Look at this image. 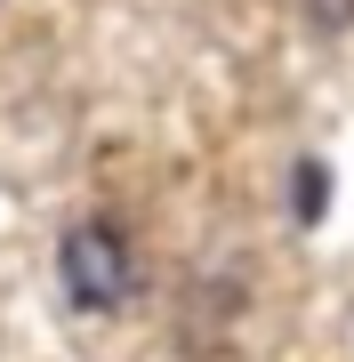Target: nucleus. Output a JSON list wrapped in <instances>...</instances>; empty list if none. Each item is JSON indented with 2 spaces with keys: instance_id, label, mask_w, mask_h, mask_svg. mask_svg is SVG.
Returning a JSON list of instances; mask_svg holds the SVG:
<instances>
[{
  "instance_id": "f03ea898",
  "label": "nucleus",
  "mask_w": 354,
  "mask_h": 362,
  "mask_svg": "<svg viewBox=\"0 0 354 362\" xmlns=\"http://www.w3.org/2000/svg\"><path fill=\"white\" fill-rule=\"evenodd\" d=\"M322 194H330V177H322V161H298V218H306V226H314L322 209H330Z\"/></svg>"
},
{
  "instance_id": "f257e3e1",
  "label": "nucleus",
  "mask_w": 354,
  "mask_h": 362,
  "mask_svg": "<svg viewBox=\"0 0 354 362\" xmlns=\"http://www.w3.org/2000/svg\"><path fill=\"white\" fill-rule=\"evenodd\" d=\"M57 274H65V298H73L81 314H113L121 298L137 290V258H129V242H121L113 226H97V218L65 233Z\"/></svg>"
},
{
  "instance_id": "7ed1b4c3",
  "label": "nucleus",
  "mask_w": 354,
  "mask_h": 362,
  "mask_svg": "<svg viewBox=\"0 0 354 362\" xmlns=\"http://www.w3.org/2000/svg\"><path fill=\"white\" fill-rule=\"evenodd\" d=\"M306 16H314V25H330V33H338V25H354V0H306Z\"/></svg>"
}]
</instances>
